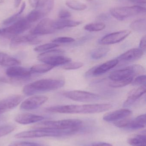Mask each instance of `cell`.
Wrapping results in <instances>:
<instances>
[{
	"label": "cell",
	"mask_w": 146,
	"mask_h": 146,
	"mask_svg": "<svg viewBox=\"0 0 146 146\" xmlns=\"http://www.w3.org/2000/svg\"><path fill=\"white\" fill-rule=\"evenodd\" d=\"M46 96H35L27 99L22 102L20 109L25 110H35L43 104L48 100Z\"/></svg>",
	"instance_id": "cell-13"
},
{
	"label": "cell",
	"mask_w": 146,
	"mask_h": 146,
	"mask_svg": "<svg viewBox=\"0 0 146 146\" xmlns=\"http://www.w3.org/2000/svg\"><path fill=\"white\" fill-rule=\"evenodd\" d=\"M43 17L42 15L38 10L35 9L31 11L25 18L28 22L32 24L37 21Z\"/></svg>",
	"instance_id": "cell-32"
},
{
	"label": "cell",
	"mask_w": 146,
	"mask_h": 146,
	"mask_svg": "<svg viewBox=\"0 0 146 146\" xmlns=\"http://www.w3.org/2000/svg\"><path fill=\"white\" fill-rule=\"evenodd\" d=\"M54 67L46 64H37L34 65L30 69L31 72L43 74L51 70Z\"/></svg>",
	"instance_id": "cell-26"
},
{
	"label": "cell",
	"mask_w": 146,
	"mask_h": 146,
	"mask_svg": "<svg viewBox=\"0 0 146 146\" xmlns=\"http://www.w3.org/2000/svg\"><path fill=\"white\" fill-rule=\"evenodd\" d=\"M58 16L60 19H67L71 16V14L67 10H61L59 12Z\"/></svg>",
	"instance_id": "cell-40"
},
{
	"label": "cell",
	"mask_w": 146,
	"mask_h": 146,
	"mask_svg": "<svg viewBox=\"0 0 146 146\" xmlns=\"http://www.w3.org/2000/svg\"><path fill=\"white\" fill-rule=\"evenodd\" d=\"M79 129V128L67 129H37L34 130L24 131L19 133L15 135V137L17 139H27L44 137H60L73 134L78 132Z\"/></svg>",
	"instance_id": "cell-3"
},
{
	"label": "cell",
	"mask_w": 146,
	"mask_h": 146,
	"mask_svg": "<svg viewBox=\"0 0 146 146\" xmlns=\"http://www.w3.org/2000/svg\"><path fill=\"white\" fill-rule=\"evenodd\" d=\"M36 143L29 142H18L13 143L9 146H33Z\"/></svg>",
	"instance_id": "cell-41"
},
{
	"label": "cell",
	"mask_w": 146,
	"mask_h": 146,
	"mask_svg": "<svg viewBox=\"0 0 146 146\" xmlns=\"http://www.w3.org/2000/svg\"><path fill=\"white\" fill-rule=\"evenodd\" d=\"M63 95L69 99L80 102H94L99 100L100 98L98 94L79 90L64 92Z\"/></svg>",
	"instance_id": "cell-9"
},
{
	"label": "cell",
	"mask_w": 146,
	"mask_h": 146,
	"mask_svg": "<svg viewBox=\"0 0 146 146\" xmlns=\"http://www.w3.org/2000/svg\"><path fill=\"white\" fill-rule=\"evenodd\" d=\"M110 48L108 47H102L97 48L93 50L91 54V58L95 60H99L105 56L109 53Z\"/></svg>",
	"instance_id": "cell-28"
},
{
	"label": "cell",
	"mask_w": 146,
	"mask_h": 146,
	"mask_svg": "<svg viewBox=\"0 0 146 146\" xmlns=\"http://www.w3.org/2000/svg\"><path fill=\"white\" fill-rule=\"evenodd\" d=\"M144 7L139 6L117 7L110 10L111 15L118 20H123L127 18L145 13Z\"/></svg>",
	"instance_id": "cell-7"
},
{
	"label": "cell",
	"mask_w": 146,
	"mask_h": 146,
	"mask_svg": "<svg viewBox=\"0 0 146 146\" xmlns=\"http://www.w3.org/2000/svg\"><path fill=\"white\" fill-rule=\"evenodd\" d=\"M129 144L132 146H146L145 135H139L127 141Z\"/></svg>",
	"instance_id": "cell-25"
},
{
	"label": "cell",
	"mask_w": 146,
	"mask_h": 146,
	"mask_svg": "<svg viewBox=\"0 0 146 146\" xmlns=\"http://www.w3.org/2000/svg\"><path fill=\"white\" fill-rule=\"evenodd\" d=\"M146 124V114L139 116L134 119H131L129 125L127 129H137L144 128Z\"/></svg>",
	"instance_id": "cell-24"
},
{
	"label": "cell",
	"mask_w": 146,
	"mask_h": 146,
	"mask_svg": "<svg viewBox=\"0 0 146 146\" xmlns=\"http://www.w3.org/2000/svg\"><path fill=\"white\" fill-rule=\"evenodd\" d=\"M6 73L9 77L22 79H27L31 74L30 69L16 66L10 67L7 69Z\"/></svg>",
	"instance_id": "cell-15"
},
{
	"label": "cell",
	"mask_w": 146,
	"mask_h": 146,
	"mask_svg": "<svg viewBox=\"0 0 146 146\" xmlns=\"http://www.w3.org/2000/svg\"><path fill=\"white\" fill-rule=\"evenodd\" d=\"M64 50L61 49H53L44 52L38 56L39 60L55 67L64 65L71 62V59L62 54Z\"/></svg>",
	"instance_id": "cell-4"
},
{
	"label": "cell",
	"mask_w": 146,
	"mask_h": 146,
	"mask_svg": "<svg viewBox=\"0 0 146 146\" xmlns=\"http://www.w3.org/2000/svg\"><path fill=\"white\" fill-rule=\"evenodd\" d=\"M82 124V121L79 119H66L56 121H46L34 125L35 129H67L79 128Z\"/></svg>",
	"instance_id": "cell-5"
},
{
	"label": "cell",
	"mask_w": 146,
	"mask_h": 146,
	"mask_svg": "<svg viewBox=\"0 0 146 146\" xmlns=\"http://www.w3.org/2000/svg\"><path fill=\"white\" fill-rule=\"evenodd\" d=\"M66 4L69 8L78 11H82L87 8L86 4L77 0H67Z\"/></svg>",
	"instance_id": "cell-29"
},
{
	"label": "cell",
	"mask_w": 146,
	"mask_h": 146,
	"mask_svg": "<svg viewBox=\"0 0 146 146\" xmlns=\"http://www.w3.org/2000/svg\"><path fill=\"white\" fill-rule=\"evenodd\" d=\"M3 0H0V3H1L3 2Z\"/></svg>",
	"instance_id": "cell-49"
},
{
	"label": "cell",
	"mask_w": 146,
	"mask_h": 146,
	"mask_svg": "<svg viewBox=\"0 0 146 146\" xmlns=\"http://www.w3.org/2000/svg\"><path fill=\"white\" fill-rule=\"evenodd\" d=\"M85 146H113L111 144L105 142H98L94 143L90 145H86Z\"/></svg>",
	"instance_id": "cell-43"
},
{
	"label": "cell",
	"mask_w": 146,
	"mask_h": 146,
	"mask_svg": "<svg viewBox=\"0 0 146 146\" xmlns=\"http://www.w3.org/2000/svg\"><path fill=\"white\" fill-rule=\"evenodd\" d=\"M131 31L124 30L110 33L102 38L99 43L103 45H109L120 42L129 36Z\"/></svg>",
	"instance_id": "cell-12"
},
{
	"label": "cell",
	"mask_w": 146,
	"mask_h": 146,
	"mask_svg": "<svg viewBox=\"0 0 146 146\" xmlns=\"http://www.w3.org/2000/svg\"><path fill=\"white\" fill-rule=\"evenodd\" d=\"M105 28V24L102 22H94L87 24L84 27V29L89 32H98L103 31Z\"/></svg>",
	"instance_id": "cell-31"
},
{
	"label": "cell",
	"mask_w": 146,
	"mask_h": 146,
	"mask_svg": "<svg viewBox=\"0 0 146 146\" xmlns=\"http://www.w3.org/2000/svg\"><path fill=\"white\" fill-rule=\"evenodd\" d=\"M110 104H96L75 105H68L55 106L45 109V111L52 113L65 114H93L100 113L109 110L112 108Z\"/></svg>",
	"instance_id": "cell-1"
},
{
	"label": "cell",
	"mask_w": 146,
	"mask_h": 146,
	"mask_svg": "<svg viewBox=\"0 0 146 146\" xmlns=\"http://www.w3.org/2000/svg\"><path fill=\"white\" fill-rule=\"evenodd\" d=\"M140 49L142 50L144 52L146 51V36H144L141 38L140 43Z\"/></svg>",
	"instance_id": "cell-42"
},
{
	"label": "cell",
	"mask_w": 146,
	"mask_h": 146,
	"mask_svg": "<svg viewBox=\"0 0 146 146\" xmlns=\"http://www.w3.org/2000/svg\"><path fill=\"white\" fill-rule=\"evenodd\" d=\"M23 99L24 97L22 95L15 94L7 97L0 100V114L13 110Z\"/></svg>",
	"instance_id": "cell-11"
},
{
	"label": "cell",
	"mask_w": 146,
	"mask_h": 146,
	"mask_svg": "<svg viewBox=\"0 0 146 146\" xmlns=\"http://www.w3.org/2000/svg\"><path fill=\"white\" fill-rule=\"evenodd\" d=\"M53 21L49 18L43 19L34 28L31 30V34L33 36L43 35L55 32V30L53 27Z\"/></svg>",
	"instance_id": "cell-10"
},
{
	"label": "cell",
	"mask_w": 146,
	"mask_h": 146,
	"mask_svg": "<svg viewBox=\"0 0 146 146\" xmlns=\"http://www.w3.org/2000/svg\"><path fill=\"white\" fill-rule=\"evenodd\" d=\"M40 42L39 38L33 35L27 36H16L12 38L10 46L16 47L21 45L29 44H37Z\"/></svg>",
	"instance_id": "cell-16"
},
{
	"label": "cell",
	"mask_w": 146,
	"mask_h": 146,
	"mask_svg": "<svg viewBox=\"0 0 146 146\" xmlns=\"http://www.w3.org/2000/svg\"><path fill=\"white\" fill-rule=\"evenodd\" d=\"M75 39L69 37H60L52 40V42L55 43H67L74 42Z\"/></svg>",
	"instance_id": "cell-39"
},
{
	"label": "cell",
	"mask_w": 146,
	"mask_h": 146,
	"mask_svg": "<svg viewBox=\"0 0 146 146\" xmlns=\"http://www.w3.org/2000/svg\"><path fill=\"white\" fill-rule=\"evenodd\" d=\"M2 33V31L1 30V29H0V34H1Z\"/></svg>",
	"instance_id": "cell-50"
},
{
	"label": "cell",
	"mask_w": 146,
	"mask_h": 146,
	"mask_svg": "<svg viewBox=\"0 0 146 146\" xmlns=\"http://www.w3.org/2000/svg\"><path fill=\"white\" fill-rule=\"evenodd\" d=\"M44 119L42 116L32 114H21L15 117V121L21 124H29L40 121Z\"/></svg>",
	"instance_id": "cell-20"
},
{
	"label": "cell",
	"mask_w": 146,
	"mask_h": 146,
	"mask_svg": "<svg viewBox=\"0 0 146 146\" xmlns=\"http://www.w3.org/2000/svg\"><path fill=\"white\" fill-rule=\"evenodd\" d=\"M130 1L134 3H146V0H129Z\"/></svg>",
	"instance_id": "cell-45"
},
{
	"label": "cell",
	"mask_w": 146,
	"mask_h": 146,
	"mask_svg": "<svg viewBox=\"0 0 146 146\" xmlns=\"http://www.w3.org/2000/svg\"><path fill=\"white\" fill-rule=\"evenodd\" d=\"M146 80L145 75H140L133 80L131 83L133 86H146Z\"/></svg>",
	"instance_id": "cell-37"
},
{
	"label": "cell",
	"mask_w": 146,
	"mask_h": 146,
	"mask_svg": "<svg viewBox=\"0 0 146 146\" xmlns=\"http://www.w3.org/2000/svg\"><path fill=\"white\" fill-rule=\"evenodd\" d=\"M86 1H93L94 0H86Z\"/></svg>",
	"instance_id": "cell-48"
},
{
	"label": "cell",
	"mask_w": 146,
	"mask_h": 146,
	"mask_svg": "<svg viewBox=\"0 0 146 146\" xmlns=\"http://www.w3.org/2000/svg\"><path fill=\"white\" fill-rule=\"evenodd\" d=\"M54 2V0H38L35 9L44 17L53 9Z\"/></svg>",
	"instance_id": "cell-21"
},
{
	"label": "cell",
	"mask_w": 146,
	"mask_h": 146,
	"mask_svg": "<svg viewBox=\"0 0 146 146\" xmlns=\"http://www.w3.org/2000/svg\"><path fill=\"white\" fill-rule=\"evenodd\" d=\"M25 3L24 2L21 5L20 9L18 13H16L15 14L13 15L12 16H10L9 18L6 19L4 20L3 22V25L5 26L9 25H12L13 23L16 22L19 19L20 15L23 13L24 9L25 8Z\"/></svg>",
	"instance_id": "cell-27"
},
{
	"label": "cell",
	"mask_w": 146,
	"mask_h": 146,
	"mask_svg": "<svg viewBox=\"0 0 146 146\" xmlns=\"http://www.w3.org/2000/svg\"><path fill=\"white\" fill-rule=\"evenodd\" d=\"M145 72L143 67L135 65L112 72L109 76L111 81L121 80L134 78L135 76L140 75Z\"/></svg>",
	"instance_id": "cell-6"
},
{
	"label": "cell",
	"mask_w": 146,
	"mask_h": 146,
	"mask_svg": "<svg viewBox=\"0 0 146 146\" xmlns=\"http://www.w3.org/2000/svg\"><path fill=\"white\" fill-rule=\"evenodd\" d=\"M65 83L64 80L60 79H42L26 85L23 88V92L30 96L59 89L63 87Z\"/></svg>",
	"instance_id": "cell-2"
},
{
	"label": "cell",
	"mask_w": 146,
	"mask_h": 146,
	"mask_svg": "<svg viewBox=\"0 0 146 146\" xmlns=\"http://www.w3.org/2000/svg\"><path fill=\"white\" fill-rule=\"evenodd\" d=\"M15 127L12 125L1 126L0 127V138L12 133L15 129Z\"/></svg>",
	"instance_id": "cell-35"
},
{
	"label": "cell",
	"mask_w": 146,
	"mask_h": 146,
	"mask_svg": "<svg viewBox=\"0 0 146 146\" xmlns=\"http://www.w3.org/2000/svg\"><path fill=\"white\" fill-rule=\"evenodd\" d=\"M31 25V24L28 22L26 18L19 19L8 27L3 29L1 34L6 37L13 38L27 31Z\"/></svg>",
	"instance_id": "cell-8"
},
{
	"label": "cell",
	"mask_w": 146,
	"mask_h": 146,
	"mask_svg": "<svg viewBox=\"0 0 146 146\" xmlns=\"http://www.w3.org/2000/svg\"><path fill=\"white\" fill-rule=\"evenodd\" d=\"M130 27L135 31H145L146 29V21L145 19L135 21L130 25Z\"/></svg>",
	"instance_id": "cell-30"
},
{
	"label": "cell",
	"mask_w": 146,
	"mask_h": 146,
	"mask_svg": "<svg viewBox=\"0 0 146 146\" xmlns=\"http://www.w3.org/2000/svg\"><path fill=\"white\" fill-rule=\"evenodd\" d=\"M21 62L17 59L5 53L0 52V65L4 67H12L20 65Z\"/></svg>",
	"instance_id": "cell-23"
},
{
	"label": "cell",
	"mask_w": 146,
	"mask_h": 146,
	"mask_svg": "<svg viewBox=\"0 0 146 146\" xmlns=\"http://www.w3.org/2000/svg\"><path fill=\"white\" fill-rule=\"evenodd\" d=\"M59 46V44L55 43L45 44L39 46H37L34 48V50L36 52H43L49 50L53 49Z\"/></svg>",
	"instance_id": "cell-34"
},
{
	"label": "cell",
	"mask_w": 146,
	"mask_h": 146,
	"mask_svg": "<svg viewBox=\"0 0 146 146\" xmlns=\"http://www.w3.org/2000/svg\"><path fill=\"white\" fill-rule=\"evenodd\" d=\"M146 92V86H141L140 87L132 90L129 94L127 98L123 104V107H129L132 106L136 101L145 93Z\"/></svg>",
	"instance_id": "cell-18"
},
{
	"label": "cell",
	"mask_w": 146,
	"mask_h": 146,
	"mask_svg": "<svg viewBox=\"0 0 146 146\" xmlns=\"http://www.w3.org/2000/svg\"><path fill=\"white\" fill-rule=\"evenodd\" d=\"M144 51L140 48H133L123 53L117 58L119 61L127 62L140 59L144 54Z\"/></svg>",
	"instance_id": "cell-19"
},
{
	"label": "cell",
	"mask_w": 146,
	"mask_h": 146,
	"mask_svg": "<svg viewBox=\"0 0 146 146\" xmlns=\"http://www.w3.org/2000/svg\"><path fill=\"white\" fill-rule=\"evenodd\" d=\"M84 64L81 62H69L63 65L62 68L65 70H70L79 69L82 67Z\"/></svg>",
	"instance_id": "cell-36"
},
{
	"label": "cell",
	"mask_w": 146,
	"mask_h": 146,
	"mask_svg": "<svg viewBox=\"0 0 146 146\" xmlns=\"http://www.w3.org/2000/svg\"><path fill=\"white\" fill-rule=\"evenodd\" d=\"M29 4L32 7L36 8L37 3L38 0H28Z\"/></svg>",
	"instance_id": "cell-44"
},
{
	"label": "cell",
	"mask_w": 146,
	"mask_h": 146,
	"mask_svg": "<svg viewBox=\"0 0 146 146\" xmlns=\"http://www.w3.org/2000/svg\"><path fill=\"white\" fill-rule=\"evenodd\" d=\"M132 113V111L128 109H120L105 114L103 119L107 122H115L126 118Z\"/></svg>",
	"instance_id": "cell-17"
},
{
	"label": "cell",
	"mask_w": 146,
	"mask_h": 146,
	"mask_svg": "<svg viewBox=\"0 0 146 146\" xmlns=\"http://www.w3.org/2000/svg\"><path fill=\"white\" fill-rule=\"evenodd\" d=\"M133 80V78H129L126 80H121L112 81L109 83L110 86L113 88L122 87L126 86L129 84L132 83Z\"/></svg>",
	"instance_id": "cell-33"
},
{
	"label": "cell",
	"mask_w": 146,
	"mask_h": 146,
	"mask_svg": "<svg viewBox=\"0 0 146 146\" xmlns=\"http://www.w3.org/2000/svg\"><path fill=\"white\" fill-rule=\"evenodd\" d=\"M33 146H43L41 145H39V144H37V143H36L35 145Z\"/></svg>",
	"instance_id": "cell-47"
},
{
	"label": "cell",
	"mask_w": 146,
	"mask_h": 146,
	"mask_svg": "<svg viewBox=\"0 0 146 146\" xmlns=\"http://www.w3.org/2000/svg\"><path fill=\"white\" fill-rule=\"evenodd\" d=\"M131 119H127V118H123L121 120L119 121H116L114 122V124L116 127L118 128H127L128 125L130 123Z\"/></svg>",
	"instance_id": "cell-38"
},
{
	"label": "cell",
	"mask_w": 146,
	"mask_h": 146,
	"mask_svg": "<svg viewBox=\"0 0 146 146\" xmlns=\"http://www.w3.org/2000/svg\"><path fill=\"white\" fill-rule=\"evenodd\" d=\"M119 63V61L116 60H111L98 66L92 68L87 72L88 76H96L105 74L115 67Z\"/></svg>",
	"instance_id": "cell-14"
},
{
	"label": "cell",
	"mask_w": 146,
	"mask_h": 146,
	"mask_svg": "<svg viewBox=\"0 0 146 146\" xmlns=\"http://www.w3.org/2000/svg\"><path fill=\"white\" fill-rule=\"evenodd\" d=\"M80 21L60 19L57 20L53 21V27L55 30H61L67 27H75L81 24Z\"/></svg>",
	"instance_id": "cell-22"
},
{
	"label": "cell",
	"mask_w": 146,
	"mask_h": 146,
	"mask_svg": "<svg viewBox=\"0 0 146 146\" xmlns=\"http://www.w3.org/2000/svg\"><path fill=\"white\" fill-rule=\"evenodd\" d=\"M21 0H15V7H18L21 2Z\"/></svg>",
	"instance_id": "cell-46"
}]
</instances>
